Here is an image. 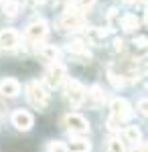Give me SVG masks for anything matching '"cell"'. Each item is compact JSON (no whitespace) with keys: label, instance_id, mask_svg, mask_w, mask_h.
<instances>
[{"label":"cell","instance_id":"obj_8","mask_svg":"<svg viewBox=\"0 0 148 152\" xmlns=\"http://www.w3.org/2000/svg\"><path fill=\"white\" fill-rule=\"evenodd\" d=\"M47 33H49V28H47L45 20H34L26 26V39L33 41V43H41L47 37Z\"/></svg>","mask_w":148,"mask_h":152},{"label":"cell","instance_id":"obj_30","mask_svg":"<svg viewBox=\"0 0 148 152\" xmlns=\"http://www.w3.org/2000/svg\"><path fill=\"white\" fill-rule=\"evenodd\" d=\"M146 89H148V83H146Z\"/></svg>","mask_w":148,"mask_h":152},{"label":"cell","instance_id":"obj_17","mask_svg":"<svg viewBox=\"0 0 148 152\" xmlns=\"http://www.w3.org/2000/svg\"><path fill=\"white\" fill-rule=\"evenodd\" d=\"M2 12L6 14V16H10V18H14L18 12H21V4L16 2V0H8L4 6H2Z\"/></svg>","mask_w":148,"mask_h":152},{"label":"cell","instance_id":"obj_18","mask_svg":"<svg viewBox=\"0 0 148 152\" xmlns=\"http://www.w3.org/2000/svg\"><path fill=\"white\" fill-rule=\"evenodd\" d=\"M47 152H69L67 144H63V142H49V146H47Z\"/></svg>","mask_w":148,"mask_h":152},{"label":"cell","instance_id":"obj_21","mask_svg":"<svg viewBox=\"0 0 148 152\" xmlns=\"http://www.w3.org/2000/svg\"><path fill=\"white\" fill-rule=\"evenodd\" d=\"M75 4H77L79 10H87V8H91L95 4V0H75Z\"/></svg>","mask_w":148,"mask_h":152},{"label":"cell","instance_id":"obj_14","mask_svg":"<svg viewBox=\"0 0 148 152\" xmlns=\"http://www.w3.org/2000/svg\"><path fill=\"white\" fill-rule=\"evenodd\" d=\"M67 148H69V152H89L91 144L85 138H75V140H71V144Z\"/></svg>","mask_w":148,"mask_h":152},{"label":"cell","instance_id":"obj_20","mask_svg":"<svg viewBox=\"0 0 148 152\" xmlns=\"http://www.w3.org/2000/svg\"><path fill=\"white\" fill-rule=\"evenodd\" d=\"M108 152H126V150H124V144L122 142L112 138V140L108 142Z\"/></svg>","mask_w":148,"mask_h":152},{"label":"cell","instance_id":"obj_29","mask_svg":"<svg viewBox=\"0 0 148 152\" xmlns=\"http://www.w3.org/2000/svg\"><path fill=\"white\" fill-rule=\"evenodd\" d=\"M146 73H148V65H146Z\"/></svg>","mask_w":148,"mask_h":152},{"label":"cell","instance_id":"obj_1","mask_svg":"<svg viewBox=\"0 0 148 152\" xmlns=\"http://www.w3.org/2000/svg\"><path fill=\"white\" fill-rule=\"evenodd\" d=\"M83 24H85V18H83L81 10L77 6H71V8H67L61 14V18L57 20V28L63 31V33H75V31H79Z\"/></svg>","mask_w":148,"mask_h":152},{"label":"cell","instance_id":"obj_11","mask_svg":"<svg viewBox=\"0 0 148 152\" xmlns=\"http://www.w3.org/2000/svg\"><path fill=\"white\" fill-rule=\"evenodd\" d=\"M138 24H140V20L136 18V14H124L120 18V26L124 28L126 33H134L138 28Z\"/></svg>","mask_w":148,"mask_h":152},{"label":"cell","instance_id":"obj_6","mask_svg":"<svg viewBox=\"0 0 148 152\" xmlns=\"http://www.w3.org/2000/svg\"><path fill=\"white\" fill-rule=\"evenodd\" d=\"M10 120H12V126L16 130H21V132H29L34 124L33 116H31L26 110H16V112H12Z\"/></svg>","mask_w":148,"mask_h":152},{"label":"cell","instance_id":"obj_16","mask_svg":"<svg viewBox=\"0 0 148 152\" xmlns=\"http://www.w3.org/2000/svg\"><path fill=\"white\" fill-rule=\"evenodd\" d=\"M140 138H142V132H140L136 126H128V128L124 130V140L126 142L136 144V142H140Z\"/></svg>","mask_w":148,"mask_h":152},{"label":"cell","instance_id":"obj_23","mask_svg":"<svg viewBox=\"0 0 148 152\" xmlns=\"http://www.w3.org/2000/svg\"><path fill=\"white\" fill-rule=\"evenodd\" d=\"M134 45H138V47H148V39H144V37L134 39Z\"/></svg>","mask_w":148,"mask_h":152},{"label":"cell","instance_id":"obj_27","mask_svg":"<svg viewBox=\"0 0 148 152\" xmlns=\"http://www.w3.org/2000/svg\"><path fill=\"white\" fill-rule=\"evenodd\" d=\"M34 4H43V2H45V0H33Z\"/></svg>","mask_w":148,"mask_h":152},{"label":"cell","instance_id":"obj_10","mask_svg":"<svg viewBox=\"0 0 148 152\" xmlns=\"http://www.w3.org/2000/svg\"><path fill=\"white\" fill-rule=\"evenodd\" d=\"M16 45H18V33L14 28L0 31V47L2 49H14Z\"/></svg>","mask_w":148,"mask_h":152},{"label":"cell","instance_id":"obj_5","mask_svg":"<svg viewBox=\"0 0 148 152\" xmlns=\"http://www.w3.org/2000/svg\"><path fill=\"white\" fill-rule=\"evenodd\" d=\"M67 99L73 107H79V105L83 104V99H85V89H83V85H81L79 81H75V79L67 81Z\"/></svg>","mask_w":148,"mask_h":152},{"label":"cell","instance_id":"obj_19","mask_svg":"<svg viewBox=\"0 0 148 152\" xmlns=\"http://www.w3.org/2000/svg\"><path fill=\"white\" fill-rule=\"evenodd\" d=\"M108 79H110V83H112L114 87H124V79H122V75H116L114 71H108Z\"/></svg>","mask_w":148,"mask_h":152},{"label":"cell","instance_id":"obj_22","mask_svg":"<svg viewBox=\"0 0 148 152\" xmlns=\"http://www.w3.org/2000/svg\"><path fill=\"white\" fill-rule=\"evenodd\" d=\"M138 112L144 118H148V99H140L138 102Z\"/></svg>","mask_w":148,"mask_h":152},{"label":"cell","instance_id":"obj_28","mask_svg":"<svg viewBox=\"0 0 148 152\" xmlns=\"http://www.w3.org/2000/svg\"><path fill=\"white\" fill-rule=\"evenodd\" d=\"M124 2H134V0H124Z\"/></svg>","mask_w":148,"mask_h":152},{"label":"cell","instance_id":"obj_26","mask_svg":"<svg viewBox=\"0 0 148 152\" xmlns=\"http://www.w3.org/2000/svg\"><path fill=\"white\" fill-rule=\"evenodd\" d=\"M144 23L148 24V8H146V14H144Z\"/></svg>","mask_w":148,"mask_h":152},{"label":"cell","instance_id":"obj_13","mask_svg":"<svg viewBox=\"0 0 148 152\" xmlns=\"http://www.w3.org/2000/svg\"><path fill=\"white\" fill-rule=\"evenodd\" d=\"M87 99H89V104L93 105V107H100V105L103 104V91H102V87H97V85H93L89 91H87Z\"/></svg>","mask_w":148,"mask_h":152},{"label":"cell","instance_id":"obj_3","mask_svg":"<svg viewBox=\"0 0 148 152\" xmlns=\"http://www.w3.org/2000/svg\"><path fill=\"white\" fill-rule=\"evenodd\" d=\"M110 110H112V120H116L118 124L120 122H126L128 118L132 116V107L126 102L124 97H116L110 102Z\"/></svg>","mask_w":148,"mask_h":152},{"label":"cell","instance_id":"obj_4","mask_svg":"<svg viewBox=\"0 0 148 152\" xmlns=\"http://www.w3.org/2000/svg\"><path fill=\"white\" fill-rule=\"evenodd\" d=\"M63 124L73 134H87L89 132V122L83 116H79V114H67L65 120H63Z\"/></svg>","mask_w":148,"mask_h":152},{"label":"cell","instance_id":"obj_9","mask_svg":"<svg viewBox=\"0 0 148 152\" xmlns=\"http://www.w3.org/2000/svg\"><path fill=\"white\" fill-rule=\"evenodd\" d=\"M21 94V83L16 81V79H2L0 81V95H4V97H16V95Z\"/></svg>","mask_w":148,"mask_h":152},{"label":"cell","instance_id":"obj_2","mask_svg":"<svg viewBox=\"0 0 148 152\" xmlns=\"http://www.w3.org/2000/svg\"><path fill=\"white\" fill-rule=\"evenodd\" d=\"M26 97H29L31 105L37 110H45L47 104H49V94L39 81H31L26 85Z\"/></svg>","mask_w":148,"mask_h":152},{"label":"cell","instance_id":"obj_25","mask_svg":"<svg viewBox=\"0 0 148 152\" xmlns=\"http://www.w3.org/2000/svg\"><path fill=\"white\" fill-rule=\"evenodd\" d=\"M114 47H116V51H122V49H124V43H122L120 39H116V41H114Z\"/></svg>","mask_w":148,"mask_h":152},{"label":"cell","instance_id":"obj_24","mask_svg":"<svg viewBox=\"0 0 148 152\" xmlns=\"http://www.w3.org/2000/svg\"><path fill=\"white\" fill-rule=\"evenodd\" d=\"M132 152H148V144H140L138 148H134Z\"/></svg>","mask_w":148,"mask_h":152},{"label":"cell","instance_id":"obj_7","mask_svg":"<svg viewBox=\"0 0 148 152\" xmlns=\"http://www.w3.org/2000/svg\"><path fill=\"white\" fill-rule=\"evenodd\" d=\"M45 81L49 87H59L61 83L65 81V67L61 65V63H53L49 71H47L45 75Z\"/></svg>","mask_w":148,"mask_h":152},{"label":"cell","instance_id":"obj_12","mask_svg":"<svg viewBox=\"0 0 148 152\" xmlns=\"http://www.w3.org/2000/svg\"><path fill=\"white\" fill-rule=\"evenodd\" d=\"M67 51L71 55H77L81 59H89V53H87V47L81 43V41H73V43H69L67 45Z\"/></svg>","mask_w":148,"mask_h":152},{"label":"cell","instance_id":"obj_15","mask_svg":"<svg viewBox=\"0 0 148 152\" xmlns=\"http://www.w3.org/2000/svg\"><path fill=\"white\" fill-rule=\"evenodd\" d=\"M39 53H41V57L45 61H57V57H59V49L55 45H43Z\"/></svg>","mask_w":148,"mask_h":152}]
</instances>
